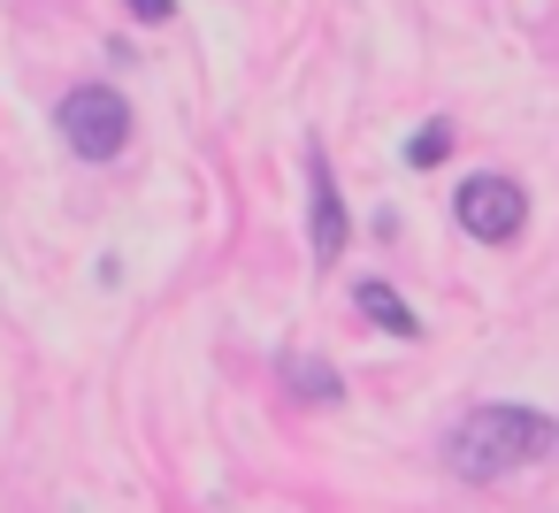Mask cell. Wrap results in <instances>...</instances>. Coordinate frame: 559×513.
Segmentation results:
<instances>
[{
	"label": "cell",
	"mask_w": 559,
	"mask_h": 513,
	"mask_svg": "<svg viewBox=\"0 0 559 513\" xmlns=\"http://www.w3.org/2000/svg\"><path fill=\"white\" fill-rule=\"evenodd\" d=\"M551 444H559L551 414H536V406H506V398H498V406H475V414L444 437V460H452L460 482H498V475L544 460Z\"/></svg>",
	"instance_id": "6da1fadb"
},
{
	"label": "cell",
	"mask_w": 559,
	"mask_h": 513,
	"mask_svg": "<svg viewBox=\"0 0 559 513\" xmlns=\"http://www.w3.org/2000/svg\"><path fill=\"white\" fill-rule=\"evenodd\" d=\"M55 123H62V146H70L78 162H116V154L131 146V100H123L116 85H78V93L55 108Z\"/></svg>",
	"instance_id": "7a4b0ae2"
},
{
	"label": "cell",
	"mask_w": 559,
	"mask_h": 513,
	"mask_svg": "<svg viewBox=\"0 0 559 513\" xmlns=\"http://www.w3.org/2000/svg\"><path fill=\"white\" fill-rule=\"evenodd\" d=\"M452 215H460V230H467L475 246H513V238H521V223H528V192H521L513 177L483 169V177H467V184H460Z\"/></svg>",
	"instance_id": "3957f363"
},
{
	"label": "cell",
	"mask_w": 559,
	"mask_h": 513,
	"mask_svg": "<svg viewBox=\"0 0 559 513\" xmlns=\"http://www.w3.org/2000/svg\"><path fill=\"white\" fill-rule=\"evenodd\" d=\"M353 223H345V200H337V169L322 154V139H307V246H314V269H337Z\"/></svg>",
	"instance_id": "277c9868"
},
{
	"label": "cell",
	"mask_w": 559,
	"mask_h": 513,
	"mask_svg": "<svg viewBox=\"0 0 559 513\" xmlns=\"http://www.w3.org/2000/svg\"><path fill=\"white\" fill-rule=\"evenodd\" d=\"M353 307H360V322H368V330H383V337H406V345L421 337V314H414L391 284H376V276H368V284H353Z\"/></svg>",
	"instance_id": "5b68a950"
},
{
	"label": "cell",
	"mask_w": 559,
	"mask_h": 513,
	"mask_svg": "<svg viewBox=\"0 0 559 513\" xmlns=\"http://www.w3.org/2000/svg\"><path fill=\"white\" fill-rule=\"evenodd\" d=\"M276 375H284L292 398H345V375H337L330 360H314V353H284Z\"/></svg>",
	"instance_id": "8992f818"
},
{
	"label": "cell",
	"mask_w": 559,
	"mask_h": 513,
	"mask_svg": "<svg viewBox=\"0 0 559 513\" xmlns=\"http://www.w3.org/2000/svg\"><path fill=\"white\" fill-rule=\"evenodd\" d=\"M444 154H452V116H429V123L414 131V146H406V162H414V169H437Z\"/></svg>",
	"instance_id": "52a82bcc"
},
{
	"label": "cell",
	"mask_w": 559,
	"mask_h": 513,
	"mask_svg": "<svg viewBox=\"0 0 559 513\" xmlns=\"http://www.w3.org/2000/svg\"><path fill=\"white\" fill-rule=\"evenodd\" d=\"M123 9H131L139 24H169V16H177V0H123Z\"/></svg>",
	"instance_id": "ba28073f"
},
{
	"label": "cell",
	"mask_w": 559,
	"mask_h": 513,
	"mask_svg": "<svg viewBox=\"0 0 559 513\" xmlns=\"http://www.w3.org/2000/svg\"><path fill=\"white\" fill-rule=\"evenodd\" d=\"M551 452H559V444H551Z\"/></svg>",
	"instance_id": "9c48e42d"
}]
</instances>
